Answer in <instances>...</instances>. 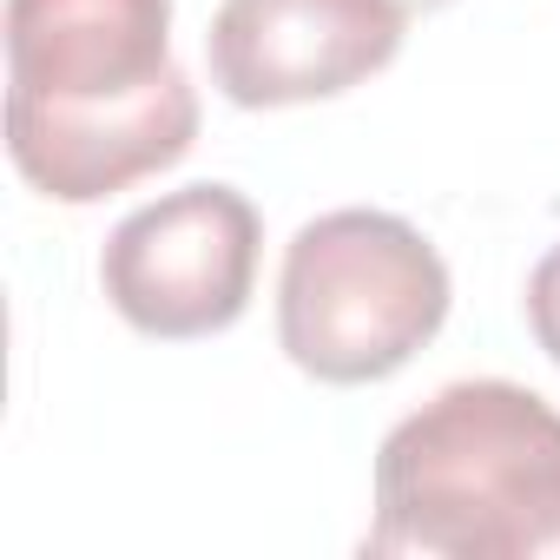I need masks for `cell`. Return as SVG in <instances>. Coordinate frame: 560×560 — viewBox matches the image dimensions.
<instances>
[{
	"label": "cell",
	"instance_id": "obj_7",
	"mask_svg": "<svg viewBox=\"0 0 560 560\" xmlns=\"http://www.w3.org/2000/svg\"><path fill=\"white\" fill-rule=\"evenodd\" d=\"M402 8L409 14H429V8H448V0H402Z\"/></svg>",
	"mask_w": 560,
	"mask_h": 560
},
{
	"label": "cell",
	"instance_id": "obj_5",
	"mask_svg": "<svg viewBox=\"0 0 560 560\" xmlns=\"http://www.w3.org/2000/svg\"><path fill=\"white\" fill-rule=\"evenodd\" d=\"M402 0H224L205 34L211 86L244 106H311L363 86L402 47Z\"/></svg>",
	"mask_w": 560,
	"mask_h": 560
},
{
	"label": "cell",
	"instance_id": "obj_1",
	"mask_svg": "<svg viewBox=\"0 0 560 560\" xmlns=\"http://www.w3.org/2000/svg\"><path fill=\"white\" fill-rule=\"evenodd\" d=\"M198 139V86L172 60V0H8V159L100 205Z\"/></svg>",
	"mask_w": 560,
	"mask_h": 560
},
{
	"label": "cell",
	"instance_id": "obj_4",
	"mask_svg": "<svg viewBox=\"0 0 560 560\" xmlns=\"http://www.w3.org/2000/svg\"><path fill=\"white\" fill-rule=\"evenodd\" d=\"M264 218L237 185L198 178L126 211L100 250L106 304L159 343L218 337L244 317L257 284Z\"/></svg>",
	"mask_w": 560,
	"mask_h": 560
},
{
	"label": "cell",
	"instance_id": "obj_6",
	"mask_svg": "<svg viewBox=\"0 0 560 560\" xmlns=\"http://www.w3.org/2000/svg\"><path fill=\"white\" fill-rule=\"evenodd\" d=\"M527 330H534V343L547 350V363L560 370V244L534 264V277H527Z\"/></svg>",
	"mask_w": 560,
	"mask_h": 560
},
{
	"label": "cell",
	"instance_id": "obj_3",
	"mask_svg": "<svg viewBox=\"0 0 560 560\" xmlns=\"http://www.w3.org/2000/svg\"><path fill=\"white\" fill-rule=\"evenodd\" d=\"M448 324V264L396 211L343 205L311 218L277 270V343L337 389L396 376Z\"/></svg>",
	"mask_w": 560,
	"mask_h": 560
},
{
	"label": "cell",
	"instance_id": "obj_2",
	"mask_svg": "<svg viewBox=\"0 0 560 560\" xmlns=\"http://www.w3.org/2000/svg\"><path fill=\"white\" fill-rule=\"evenodd\" d=\"M363 553L560 560V409L501 376L435 389L376 448Z\"/></svg>",
	"mask_w": 560,
	"mask_h": 560
}]
</instances>
